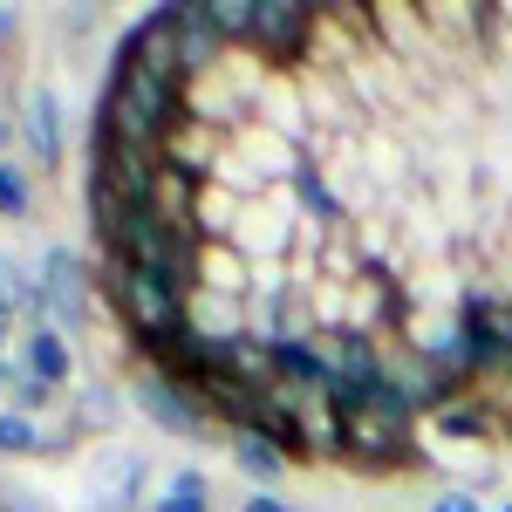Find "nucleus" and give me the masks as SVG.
Returning <instances> with one entry per match:
<instances>
[{
    "label": "nucleus",
    "mask_w": 512,
    "mask_h": 512,
    "mask_svg": "<svg viewBox=\"0 0 512 512\" xmlns=\"http://www.w3.org/2000/svg\"><path fill=\"white\" fill-rule=\"evenodd\" d=\"M103 294H110L117 321L130 328V342H144V335H164V328H185V321H192V301H185L171 280L144 274V267H130V260H110V253H103Z\"/></svg>",
    "instance_id": "f03ea898"
},
{
    "label": "nucleus",
    "mask_w": 512,
    "mask_h": 512,
    "mask_svg": "<svg viewBox=\"0 0 512 512\" xmlns=\"http://www.w3.org/2000/svg\"><path fill=\"white\" fill-rule=\"evenodd\" d=\"M226 55H233V41L219 35V21L205 14V7H171V62H178V76L205 89V82L226 69Z\"/></svg>",
    "instance_id": "20e7f679"
},
{
    "label": "nucleus",
    "mask_w": 512,
    "mask_h": 512,
    "mask_svg": "<svg viewBox=\"0 0 512 512\" xmlns=\"http://www.w3.org/2000/svg\"><path fill=\"white\" fill-rule=\"evenodd\" d=\"M335 417H342V465L349 472H410L424 451H417V403L396 390L390 376L383 383H342L335 390Z\"/></svg>",
    "instance_id": "f257e3e1"
},
{
    "label": "nucleus",
    "mask_w": 512,
    "mask_h": 512,
    "mask_svg": "<svg viewBox=\"0 0 512 512\" xmlns=\"http://www.w3.org/2000/svg\"><path fill=\"white\" fill-rule=\"evenodd\" d=\"M437 431H444V437H478V444H485V437L506 431V417H499V410L472 390V396H458L451 410H437Z\"/></svg>",
    "instance_id": "9d476101"
},
{
    "label": "nucleus",
    "mask_w": 512,
    "mask_h": 512,
    "mask_svg": "<svg viewBox=\"0 0 512 512\" xmlns=\"http://www.w3.org/2000/svg\"><path fill=\"white\" fill-rule=\"evenodd\" d=\"M41 444H48V437H41L35 417H21V410H0V451H7V458H35Z\"/></svg>",
    "instance_id": "f8f14e48"
},
{
    "label": "nucleus",
    "mask_w": 512,
    "mask_h": 512,
    "mask_svg": "<svg viewBox=\"0 0 512 512\" xmlns=\"http://www.w3.org/2000/svg\"><path fill=\"white\" fill-rule=\"evenodd\" d=\"M35 315L41 321H69V328H82V315H89V274H82V260L69 253V246H55L48 260H41V280H35Z\"/></svg>",
    "instance_id": "39448f33"
},
{
    "label": "nucleus",
    "mask_w": 512,
    "mask_h": 512,
    "mask_svg": "<svg viewBox=\"0 0 512 512\" xmlns=\"http://www.w3.org/2000/svg\"><path fill=\"white\" fill-rule=\"evenodd\" d=\"M137 410H144L151 424H164L171 437H205V424H212V410H205L192 390L164 383V376H144V383H137Z\"/></svg>",
    "instance_id": "423d86ee"
},
{
    "label": "nucleus",
    "mask_w": 512,
    "mask_h": 512,
    "mask_svg": "<svg viewBox=\"0 0 512 512\" xmlns=\"http://www.w3.org/2000/svg\"><path fill=\"white\" fill-rule=\"evenodd\" d=\"M14 308H35V280H21L14 260H0V321H14Z\"/></svg>",
    "instance_id": "4468645a"
},
{
    "label": "nucleus",
    "mask_w": 512,
    "mask_h": 512,
    "mask_svg": "<svg viewBox=\"0 0 512 512\" xmlns=\"http://www.w3.org/2000/svg\"><path fill=\"white\" fill-rule=\"evenodd\" d=\"M431 512H485L472 499V492H444V499H431Z\"/></svg>",
    "instance_id": "a211bd4d"
},
{
    "label": "nucleus",
    "mask_w": 512,
    "mask_h": 512,
    "mask_svg": "<svg viewBox=\"0 0 512 512\" xmlns=\"http://www.w3.org/2000/svg\"><path fill=\"white\" fill-rule=\"evenodd\" d=\"M239 512H294L280 492H253V499H239Z\"/></svg>",
    "instance_id": "f3484780"
},
{
    "label": "nucleus",
    "mask_w": 512,
    "mask_h": 512,
    "mask_svg": "<svg viewBox=\"0 0 512 512\" xmlns=\"http://www.w3.org/2000/svg\"><path fill=\"white\" fill-rule=\"evenodd\" d=\"M7 396H14V403H21V417H28V410H35V403H48V383H35V376H28V369H14V383H7Z\"/></svg>",
    "instance_id": "dca6fc26"
},
{
    "label": "nucleus",
    "mask_w": 512,
    "mask_h": 512,
    "mask_svg": "<svg viewBox=\"0 0 512 512\" xmlns=\"http://www.w3.org/2000/svg\"><path fill=\"white\" fill-rule=\"evenodd\" d=\"M28 376H35V383H48V390H62V383L76 376L69 335H62L55 321H41V315H35V328H28Z\"/></svg>",
    "instance_id": "6e6552de"
},
{
    "label": "nucleus",
    "mask_w": 512,
    "mask_h": 512,
    "mask_svg": "<svg viewBox=\"0 0 512 512\" xmlns=\"http://www.w3.org/2000/svg\"><path fill=\"white\" fill-rule=\"evenodd\" d=\"M328 28L315 7H294V0H267V7H253L246 14V35L239 48H253L260 62H274V69H294V62H308V48L315 35Z\"/></svg>",
    "instance_id": "7ed1b4c3"
},
{
    "label": "nucleus",
    "mask_w": 512,
    "mask_h": 512,
    "mask_svg": "<svg viewBox=\"0 0 512 512\" xmlns=\"http://www.w3.org/2000/svg\"><path fill=\"white\" fill-rule=\"evenodd\" d=\"M35 205V192H28V178L14 171V164H0V219H21Z\"/></svg>",
    "instance_id": "2eb2a0df"
},
{
    "label": "nucleus",
    "mask_w": 512,
    "mask_h": 512,
    "mask_svg": "<svg viewBox=\"0 0 512 512\" xmlns=\"http://www.w3.org/2000/svg\"><path fill=\"white\" fill-rule=\"evenodd\" d=\"M151 512H212V485H205V472H178L171 492L151 499Z\"/></svg>",
    "instance_id": "9b49d317"
},
{
    "label": "nucleus",
    "mask_w": 512,
    "mask_h": 512,
    "mask_svg": "<svg viewBox=\"0 0 512 512\" xmlns=\"http://www.w3.org/2000/svg\"><path fill=\"white\" fill-rule=\"evenodd\" d=\"M21 137H28V151L41 158V171L62 164V117H55V96H48V89L28 96V110H21Z\"/></svg>",
    "instance_id": "1a4fd4ad"
},
{
    "label": "nucleus",
    "mask_w": 512,
    "mask_h": 512,
    "mask_svg": "<svg viewBox=\"0 0 512 512\" xmlns=\"http://www.w3.org/2000/svg\"><path fill=\"white\" fill-rule=\"evenodd\" d=\"M7 28H14V14H0V35H7Z\"/></svg>",
    "instance_id": "6ab92c4d"
},
{
    "label": "nucleus",
    "mask_w": 512,
    "mask_h": 512,
    "mask_svg": "<svg viewBox=\"0 0 512 512\" xmlns=\"http://www.w3.org/2000/svg\"><path fill=\"white\" fill-rule=\"evenodd\" d=\"M233 458H239V472H246V478H260V485L287 472V458H280L274 444H260V437H239V444H233Z\"/></svg>",
    "instance_id": "ddd939ff"
},
{
    "label": "nucleus",
    "mask_w": 512,
    "mask_h": 512,
    "mask_svg": "<svg viewBox=\"0 0 512 512\" xmlns=\"http://www.w3.org/2000/svg\"><path fill=\"white\" fill-rule=\"evenodd\" d=\"M506 512H512V506H506Z\"/></svg>",
    "instance_id": "412c9836"
},
{
    "label": "nucleus",
    "mask_w": 512,
    "mask_h": 512,
    "mask_svg": "<svg viewBox=\"0 0 512 512\" xmlns=\"http://www.w3.org/2000/svg\"><path fill=\"white\" fill-rule=\"evenodd\" d=\"M287 185H294V198H301V212L315 219V233H335V226H349V212H342V198H335V185H328V171H321L315 158L294 164V171H287Z\"/></svg>",
    "instance_id": "0eeeda50"
},
{
    "label": "nucleus",
    "mask_w": 512,
    "mask_h": 512,
    "mask_svg": "<svg viewBox=\"0 0 512 512\" xmlns=\"http://www.w3.org/2000/svg\"><path fill=\"white\" fill-rule=\"evenodd\" d=\"M0 144H7V123H0Z\"/></svg>",
    "instance_id": "aec40b11"
}]
</instances>
